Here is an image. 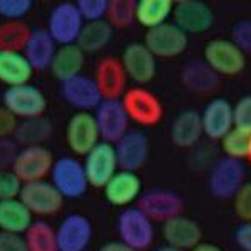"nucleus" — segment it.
Segmentation results:
<instances>
[{
	"mask_svg": "<svg viewBox=\"0 0 251 251\" xmlns=\"http://www.w3.org/2000/svg\"><path fill=\"white\" fill-rule=\"evenodd\" d=\"M234 214L243 223H251V181H246L233 198Z\"/></svg>",
	"mask_w": 251,
	"mask_h": 251,
	"instance_id": "ea45409f",
	"label": "nucleus"
},
{
	"mask_svg": "<svg viewBox=\"0 0 251 251\" xmlns=\"http://www.w3.org/2000/svg\"><path fill=\"white\" fill-rule=\"evenodd\" d=\"M19 200L27 206L32 214L50 216L62 209L64 198L50 181H34L22 186Z\"/></svg>",
	"mask_w": 251,
	"mask_h": 251,
	"instance_id": "f8f14e48",
	"label": "nucleus"
},
{
	"mask_svg": "<svg viewBox=\"0 0 251 251\" xmlns=\"http://www.w3.org/2000/svg\"><path fill=\"white\" fill-rule=\"evenodd\" d=\"M189 44V35L184 34L174 22L163 24L146 32L144 46L156 55V59H173L184 54Z\"/></svg>",
	"mask_w": 251,
	"mask_h": 251,
	"instance_id": "9d476101",
	"label": "nucleus"
},
{
	"mask_svg": "<svg viewBox=\"0 0 251 251\" xmlns=\"http://www.w3.org/2000/svg\"><path fill=\"white\" fill-rule=\"evenodd\" d=\"M60 96L77 112H91L92 109L96 111L104 100L94 77L86 74H79L60 84Z\"/></svg>",
	"mask_w": 251,
	"mask_h": 251,
	"instance_id": "a211bd4d",
	"label": "nucleus"
},
{
	"mask_svg": "<svg viewBox=\"0 0 251 251\" xmlns=\"http://www.w3.org/2000/svg\"><path fill=\"white\" fill-rule=\"evenodd\" d=\"M246 159H248V163L251 164V143H250V151H248V157H246Z\"/></svg>",
	"mask_w": 251,
	"mask_h": 251,
	"instance_id": "3c124183",
	"label": "nucleus"
},
{
	"mask_svg": "<svg viewBox=\"0 0 251 251\" xmlns=\"http://www.w3.org/2000/svg\"><path fill=\"white\" fill-rule=\"evenodd\" d=\"M32 35V29L24 20H3L0 24V50L24 52Z\"/></svg>",
	"mask_w": 251,
	"mask_h": 251,
	"instance_id": "473e14b6",
	"label": "nucleus"
},
{
	"mask_svg": "<svg viewBox=\"0 0 251 251\" xmlns=\"http://www.w3.org/2000/svg\"><path fill=\"white\" fill-rule=\"evenodd\" d=\"M84 169L87 174V181L91 188L104 189L111 177L119 171L116 148L111 143L100 141L84 159Z\"/></svg>",
	"mask_w": 251,
	"mask_h": 251,
	"instance_id": "4468645a",
	"label": "nucleus"
},
{
	"mask_svg": "<svg viewBox=\"0 0 251 251\" xmlns=\"http://www.w3.org/2000/svg\"><path fill=\"white\" fill-rule=\"evenodd\" d=\"M231 40L245 55H251V19L238 20L231 29Z\"/></svg>",
	"mask_w": 251,
	"mask_h": 251,
	"instance_id": "a19ab883",
	"label": "nucleus"
},
{
	"mask_svg": "<svg viewBox=\"0 0 251 251\" xmlns=\"http://www.w3.org/2000/svg\"><path fill=\"white\" fill-rule=\"evenodd\" d=\"M114 148L119 169L137 173L149 157V137L139 129H129Z\"/></svg>",
	"mask_w": 251,
	"mask_h": 251,
	"instance_id": "6ab92c4d",
	"label": "nucleus"
},
{
	"mask_svg": "<svg viewBox=\"0 0 251 251\" xmlns=\"http://www.w3.org/2000/svg\"><path fill=\"white\" fill-rule=\"evenodd\" d=\"M66 143L75 156L86 157L100 143L94 114L75 112L74 116H71L66 126Z\"/></svg>",
	"mask_w": 251,
	"mask_h": 251,
	"instance_id": "9b49d317",
	"label": "nucleus"
},
{
	"mask_svg": "<svg viewBox=\"0 0 251 251\" xmlns=\"http://www.w3.org/2000/svg\"><path fill=\"white\" fill-rule=\"evenodd\" d=\"M121 62L127 74V79L136 82V86H146L156 77L157 59L156 55L144 46V42L127 44L121 55Z\"/></svg>",
	"mask_w": 251,
	"mask_h": 251,
	"instance_id": "dca6fc26",
	"label": "nucleus"
},
{
	"mask_svg": "<svg viewBox=\"0 0 251 251\" xmlns=\"http://www.w3.org/2000/svg\"><path fill=\"white\" fill-rule=\"evenodd\" d=\"M251 143V131L241 127H233L225 137L221 139V149L226 157L243 161L248 157Z\"/></svg>",
	"mask_w": 251,
	"mask_h": 251,
	"instance_id": "c9c22d12",
	"label": "nucleus"
},
{
	"mask_svg": "<svg viewBox=\"0 0 251 251\" xmlns=\"http://www.w3.org/2000/svg\"><path fill=\"white\" fill-rule=\"evenodd\" d=\"M19 152V144L15 143V139H0V171L5 169H12L15 157Z\"/></svg>",
	"mask_w": 251,
	"mask_h": 251,
	"instance_id": "37998d69",
	"label": "nucleus"
},
{
	"mask_svg": "<svg viewBox=\"0 0 251 251\" xmlns=\"http://www.w3.org/2000/svg\"><path fill=\"white\" fill-rule=\"evenodd\" d=\"M204 136L201 112L194 109H184L174 117L171 124V141L181 149L194 148Z\"/></svg>",
	"mask_w": 251,
	"mask_h": 251,
	"instance_id": "b1692460",
	"label": "nucleus"
},
{
	"mask_svg": "<svg viewBox=\"0 0 251 251\" xmlns=\"http://www.w3.org/2000/svg\"><path fill=\"white\" fill-rule=\"evenodd\" d=\"M0 251H29L24 234L0 231Z\"/></svg>",
	"mask_w": 251,
	"mask_h": 251,
	"instance_id": "c03bdc74",
	"label": "nucleus"
},
{
	"mask_svg": "<svg viewBox=\"0 0 251 251\" xmlns=\"http://www.w3.org/2000/svg\"><path fill=\"white\" fill-rule=\"evenodd\" d=\"M181 84L194 94H208L220 86V75L203 59H193L181 69Z\"/></svg>",
	"mask_w": 251,
	"mask_h": 251,
	"instance_id": "393cba45",
	"label": "nucleus"
},
{
	"mask_svg": "<svg viewBox=\"0 0 251 251\" xmlns=\"http://www.w3.org/2000/svg\"><path fill=\"white\" fill-rule=\"evenodd\" d=\"M32 223H34V214L27 209V206L19 198L0 201V231L25 234Z\"/></svg>",
	"mask_w": 251,
	"mask_h": 251,
	"instance_id": "c85d7f7f",
	"label": "nucleus"
},
{
	"mask_svg": "<svg viewBox=\"0 0 251 251\" xmlns=\"http://www.w3.org/2000/svg\"><path fill=\"white\" fill-rule=\"evenodd\" d=\"M234 127H241L251 131V94L243 96L233 106Z\"/></svg>",
	"mask_w": 251,
	"mask_h": 251,
	"instance_id": "79ce46f5",
	"label": "nucleus"
},
{
	"mask_svg": "<svg viewBox=\"0 0 251 251\" xmlns=\"http://www.w3.org/2000/svg\"><path fill=\"white\" fill-rule=\"evenodd\" d=\"M203 60L220 77H234L246 67V55L231 39H213L204 46Z\"/></svg>",
	"mask_w": 251,
	"mask_h": 251,
	"instance_id": "39448f33",
	"label": "nucleus"
},
{
	"mask_svg": "<svg viewBox=\"0 0 251 251\" xmlns=\"http://www.w3.org/2000/svg\"><path fill=\"white\" fill-rule=\"evenodd\" d=\"M84 64H86V54L77 44L57 47L54 59L50 64V72L60 84L66 80L82 74Z\"/></svg>",
	"mask_w": 251,
	"mask_h": 251,
	"instance_id": "a878e982",
	"label": "nucleus"
},
{
	"mask_svg": "<svg viewBox=\"0 0 251 251\" xmlns=\"http://www.w3.org/2000/svg\"><path fill=\"white\" fill-rule=\"evenodd\" d=\"M24 238H25L29 251H59L55 229L44 220L32 223Z\"/></svg>",
	"mask_w": 251,
	"mask_h": 251,
	"instance_id": "72a5a7b5",
	"label": "nucleus"
},
{
	"mask_svg": "<svg viewBox=\"0 0 251 251\" xmlns=\"http://www.w3.org/2000/svg\"><path fill=\"white\" fill-rule=\"evenodd\" d=\"M57 52V44L50 37L47 29H34L24 49V55L29 60L34 71H46L50 67L52 59Z\"/></svg>",
	"mask_w": 251,
	"mask_h": 251,
	"instance_id": "bb28decb",
	"label": "nucleus"
},
{
	"mask_svg": "<svg viewBox=\"0 0 251 251\" xmlns=\"http://www.w3.org/2000/svg\"><path fill=\"white\" fill-rule=\"evenodd\" d=\"M52 131H54V126L46 116L32 117V119L19 121L14 139L22 148H25V146H40L52 136Z\"/></svg>",
	"mask_w": 251,
	"mask_h": 251,
	"instance_id": "7c9ffc66",
	"label": "nucleus"
},
{
	"mask_svg": "<svg viewBox=\"0 0 251 251\" xmlns=\"http://www.w3.org/2000/svg\"><path fill=\"white\" fill-rule=\"evenodd\" d=\"M173 22L188 35L204 34L214 25V14L203 0H179L174 2Z\"/></svg>",
	"mask_w": 251,
	"mask_h": 251,
	"instance_id": "ddd939ff",
	"label": "nucleus"
},
{
	"mask_svg": "<svg viewBox=\"0 0 251 251\" xmlns=\"http://www.w3.org/2000/svg\"><path fill=\"white\" fill-rule=\"evenodd\" d=\"M246 183V168L243 161L223 156L216 159L209 168L206 186L216 200H233L234 194Z\"/></svg>",
	"mask_w": 251,
	"mask_h": 251,
	"instance_id": "f03ea898",
	"label": "nucleus"
},
{
	"mask_svg": "<svg viewBox=\"0 0 251 251\" xmlns=\"http://www.w3.org/2000/svg\"><path fill=\"white\" fill-rule=\"evenodd\" d=\"M114 29L106 22V20H97V22L84 24L80 35L77 39V46L82 49L84 54H97L104 47L109 46L112 40Z\"/></svg>",
	"mask_w": 251,
	"mask_h": 251,
	"instance_id": "2f4dec72",
	"label": "nucleus"
},
{
	"mask_svg": "<svg viewBox=\"0 0 251 251\" xmlns=\"http://www.w3.org/2000/svg\"><path fill=\"white\" fill-rule=\"evenodd\" d=\"M137 208L143 211L152 223H164L174 216L183 214L184 201L179 193L171 189L152 188L144 191L137 200Z\"/></svg>",
	"mask_w": 251,
	"mask_h": 251,
	"instance_id": "1a4fd4ad",
	"label": "nucleus"
},
{
	"mask_svg": "<svg viewBox=\"0 0 251 251\" xmlns=\"http://www.w3.org/2000/svg\"><path fill=\"white\" fill-rule=\"evenodd\" d=\"M99 251H136L131 246H127L123 241H109L106 245H102L99 248Z\"/></svg>",
	"mask_w": 251,
	"mask_h": 251,
	"instance_id": "de8ad7c7",
	"label": "nucleus"
},
{
	"mask_svg": "<svg viewBox=\"0 0 251 251\" xmlns=\"http://www.w3.org/2000/svg\"><path fill=\"white\" fill-rule=\"evenodd\" d=\"M234 243L243 251H251V223H241L234 229Z\"/></svg>",
	"mask_w": 251,
	"mask_h": 251,
	"instance_id": "49530a36",
	"label": "nucleus"
},
{
	"mask_svg": "<svg viewBox=\"0 0 251 251\" xmlns=\"http://www.w3.org/2000/svg\"><path fill=\"white\" fill-rule=\"evenodd\" d=\"M32 7V0H0V17L3 20H22Z\"/></svg>",
	"mask_w": 251,
	"mask_h": 251,
	"instance_id": "4c0bfd02",
	"label": "nucleus"
},
{
	"mask_svg": "<svg viewBox=\"0 0 251 251\" xmlns=\"http://www.w3.org/2000/svg\"><path fill=\"white\" fill-rule=\"evenodd\" d=\"M121 102L126 109L129 121L144 126V127H152L159 124L164 117V106L161 99L144 86L129 87L124 92Z\"/></svg>",
	"mask_w": 251,
	"mask_h": 251,
	"instance_id": "7ed1b4c3",
	"label": "nucleus"
},
{
	"mask_svg": "<svg viewBox=\"0 0 251 251\" xmlns=\"http://www.w3.org/2000/svg\"><path fill=\"white\" fill-rule=\"evenodd\" d=\"M166 245L174 246L177 250H194L200 243H203V229L191 218L179 214L163 223L161 228Z\"/></svg>",
	"mask_w": 251,
	"mask_h": 251,
	"instance_id": "4be33fe9",
	"label": "nucleus"
},
{
	"mask_svg": "<svg viewBox=\"0 0 251 251\" xmlns=\"http://www.w3.org/2000/svg\"><path fill=\"white\" fill-rule=\"evenodd\" d=\"M116 231L119 241L136 251H146L154 243V223L149 220L137 206L121 209L116 218Z\"/></svg>",
	"mask_w": 251,
	"mask_h": 251,
	"instance_id": "f257e3e1",
	"label": "nucleus"
},
{
	"mask_svg": "<svg viewBox=\"0 0 251 251\" xmlns=\"http://www.w3.org/2000/svg\"><path fill=\"white\" fill-rule=\"evenodd\" d=\"M2 106H5L17 119L40 117L47 111V97L37 86L24 84L7 87L2 94Z\"/></svg>",
	"mask_w": 251,
	"mask_h": 251,
	"instance_id": "0eeeda50",
	"label": "nucleus"
},
{
	"mask_svg": "<svg viewBox=\"0 0 251 251\" xmlns=\"http://www.w3.org/2000/svg\"><path fill=\"white\" fill-rule=\"evenodd\" d=\"M24 183L12 169L0 171V201L17 200L22 191Z\"/></svg>",
	"mask_w": 251,
	"mask_h": 251,
	"instance_id": "58836bf2",
	"label": "nucleus"
},
{
	"mask_svg": "<svg viewBox=\"0 0 251 251\" xmlns=\"http://www.w3.org/2000/svg\"><path fill=\"white\" fill-rule=\"evenodd\" d=\"M100 139L116 144L129 131V117L121 100H102L94 112Z\"/></svg>",
	"mask_w": 251,
	"mask_h": 251,
	"instance_id": "aec40b11",
	"label": "nucleus"
},
{
	"mask_svg": "<svg viewBox=\"0 0 251 251\" xmlns=\"http://www.w3.org/2000/svg\"><path fill=\"white\" fill-rule=\"evenodd\" d=\"M191 251H223V250L218 245H213V243H200V245Z\"/></svg>",
	"mask_w": 251,
	"mask_h": 251,
	"instance_id": "09e8293b",
	"label": "nucleus"
},
{
	"mask_svg": "<svg viewBox=\"0 0 251 251\" xmlns=\"http://www.w3.org/2000/svg\"><path fill=\"white\" fill-rule=\"evenodd\" d=\"M84 24L86 22L80 17L75 3L60 2L49 12L47 32L59 47L71 46V44H77Z\"/></svg>",
	"mask_w": 251,
	"mask_h": 251,
	"instance_id": "423d86ee",
	"label": "nucleus"
},
{
	"mask_svg": "<svg viewBox=\"0 0 251 251\" xmlns=\"http://www.w3.org/2000/svg\"><path fill=\"white\" fill-rule=\"evenodd\" d=\"M75 5L84 22H97V20H106L109 0H77Z\"/></svg>",
	"mask_w": 251,
	"mask_h": 251,
	"instance_id": "e433bc0d",
	"label": "nucleus"
},
{
	"mask_svg": "<svg viewBox=\"0 0 251 251\" xmlns=\"http://www.w3.org/2000/svg\"><path fill=\"white\" fill-rule=\"evenodd\" d=\"M143 194V183L137 173L119 169L104 186V198L116 208H129Z\"/></svg>",
	"mask_w": 251,
	"mask_h": 251,
	"instance_id": "5701e85b",
	"label": "nucleus"
},
{
	"mask_svg": "<svg viewBox=\"0 0 251 251\" xmlns=\"http://www.w3.org/2000/svg\"><path fill=\"white\" fill-rule=\"evenodd\" d=\"M94 80L104 100H119L127 91V74L121 59L114 55H104L97 60Z\"/></svg>",
	"mask_w": 251,
	"mask_h": 251,
	"instance_id": "2eb2a0df",
	"label": "nucleus"
},
{
	"mask_svg": "<svg viewBox=\"0 0 251 251\" xmlns=\"http://www.w3.org/2000/svg\"><path fill=\"white\" fill-rule=\"evenodd\" d=\"M54 154L47 146H25L19 149L17 157L12 164V171L19 176V179L25 183L44 181L49 176L54 166Z\"/></svg>",
	"mask_w": 251,
	"mask_h": 251,
	"instance_id": "6e6552de",
	"label": "nucleus"
},
{
	"mask_svg": "<svg viewBox=\"0 0 251 251\" xmlns=\"http://www.w3.org/2000/svg\"><path fill=\"white\" fill-rule=\"evenodd\" d=\"M34 69L24 52H2L0 50V82L7 87H17L29 84Z\"/></svg>",
	"mask_w": 251,
	"mask_h": 251,
	"instance_id": "cd10ccee",
	"label": "nucleus"
},
{
	"mask_svg": "<svg viewBox=\"0 0 251 251\" xmlns=\"http://www.w3.org/2000/svg\"><path fill=\"white\" fill-rule=\"evenodd\" d=\"M106 22L112 29H127L136 22L134 0H109Z\"/></svg>",
	"mask_w": 251,
	"mask_h": 251,
	"instance_id": "f704fd0d",
	"label": "nucleus"
},
{
	"mask_svg": "<svg viewBox=\"0 0 251 251\" xmlns=\"http://www.w3.org/2000/svg\"><path fill=\"white\" fill-rule=\"evenodd\" d=\"M174 2L171 0H137L136 2V22L141 27L151 30L168 24L173 17Z\"/></svg>",
	"mask_w": 251,
	"mask_h": 251,
	"instance_id": "c756f323",
	"label": "nucleus"
},
{
	"mask_svg": "<svg viewBox=\"0 0 251 251\" xmlns=\"http://www.w3.org/2000/svg\"><path fill=\"white\" fill-rule=\"evenodd\" d=\"M201 123L208 139L221 141L234 127L233 104L225 97H214L201 112Z\"/></svg>",
	"mask_w": 251,
	"mask_h": 251,
	"instance_id": "412c9836",
	"label": "nucleus"
},
{
	"mask_svg": "<svg viewBox=\"0 0 251 251\" xmlns=\"http://www.w3.org/2000/svg\"><path fill=\"white\" fill-rule=\"evenodd\" d=\"M157 251H183V250H177V248L169 246V245H163V246H159V248H157Z\"/></svg>",
	"mask_w": 251,
	"mask_h": 251,
	"instance_id": "8fccbe9b",
	"label": "nucleus"
},
{
	"mask_svg": "<svg viewBox=\"0 0 251 251\" xmlns=\"http://www.w3.org/2000/svg\"><path fill=\"white\" fill-rule=\"evenodd\" d=\"M50 183L62 194L64 200H79V198H82L89 188L84 163H80L77 157L72 156L59 157L52 166Z\"/></svg>",
	"mask_w": 251,
	"mask_h": 251,
	"instance_id": "20e7f679",
	"label": "nucleus"
},
{
	"mask_svg": "<svg viewBox=\"0 0 251 251\" xmlns=\"http://www.w3.org/2000/svg\"><path fill=\"white\" fill-rule=\"evenodd\" d=\"M94 228L84 214H67L55 229L59 251H86L92 243Z\"/></svg>",
	"mask_w": 251,
	"mask_h": 251,
	"instance_id": "f3484780",
	"label": "nucleus"
},
{
	"mask_svg": "<svg viewBox=\"0 0 251 251\" xmlns=\"http://www.w3.org/2000/svg\"><path fill=\"white\" fill-rule=\"evenodd\" d=\"M19 119L5 106H0V139H9L15 134Z\"/></svg>",
	"mask_w": 251,
	"mask_h": 251,
	"instance_id": "a18cd8bd",
	"label": "nucleus"
}]
</instances>
